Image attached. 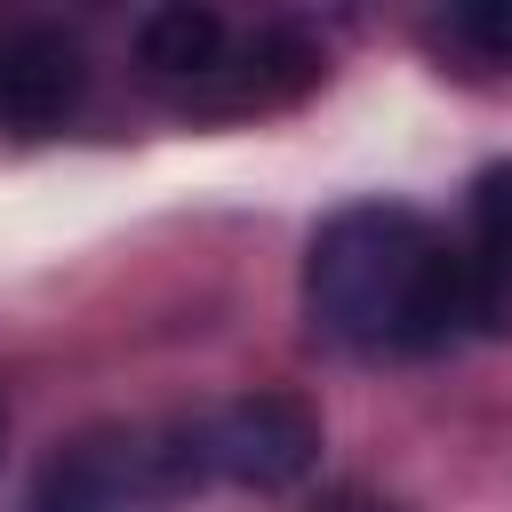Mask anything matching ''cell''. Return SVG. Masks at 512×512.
Segmentation results:
<instances>
[{"instance_id":"52a82bcc","label":"cell","mask_w":512,"mask_h":512,"mask_svg":"<svg viewBox=\"0 0 512 512\" xmlns=\"http://www.w3.org/2000/svg\"><path fill=\"white\" fill-rule=\"evenodd\" d=\"M440 40H456L480 64H512V0H464V8H448Z\"/></svg>"},{"instance_id":"ba28073f","label":"cell","mask_w":512,"mask_h":512,"mask_svg":"<svg viewBox=\"0 0 512 512\" xmlns=\"http://www.w3.org/2000/svg\"><path fill=\"white\" fill-rule=\"evenodd\" d=\"M320 512H392V504H384V496H360V488H344V496H328Z\"/></svg>"},{"instance_id":"7a4b0ae2","label":"cell","mask_w":512,"mask_h":512,"mask_svg":"<svg viewBox=\"0 0 512 512\" xmlns=\"http://www.w3.org/2000/svg\"><path fill=\"white\" fill-rule=\"evenodd\" d=\"M200 480V424H96L32 472L24 512H160Z\"/></svg>"},{"instance_id":"277c9868","label":"cell","mask_w":512,"mask_h":512,"mask_svg":"<svg viewBox=\"0 0 512 512\" xmlns=\"http://www.w3.org/2000/svg\"><path fill=\"white\" fill-rule=\"evenodd\" d=\"M80 80H88V56L72 32H56V24L0 32V128H16V136L64 128V112L80 104Z\"/></svg>"},{"instance_id":"5b68a950","label":"cell","mask_w":512,"mask_h":512,"mask_svg":"<svg viewBox=\"0 0 512 512\" xmlns=\"http://www.w3.org/2000/svg\"><path fill=\"white\" fill-rule=\"evenodd\" d=\"M464 272V328L512 336V160L472 176V232L456 248Z\"/></svg>"},{"instance_id":"8992f818","label":"cell","mask_w":512,"mask_h":512,"mask_svg":"<svg viewBox=\"0 0 512 512\" xmlns=\"http://www.w3.org/2000/svg\"><path fill=\"white\" fill-rule=\"evenodd\" d=\"M232 40H240V32H232L216 8H192V0H168V8H152V16L136 24L144 80H152V88H168L176 104H192V112H200V96L216 88V72H224Z\"/></svg>"},{"instance_id":"3957f363","label":"cell","mask_w":512,"mask_h":512,"mask_svg":"<svg viewBox=\"0 0 512 512\" xmlns=\"http://www.w3.org/2000/svg\"><path fill=\"white\" fill-rule=\"evenodd\" d=\"M200 464H208V480H224V488L280 496V488L312 480V464H320V416H312V400H296V392L224 400L216 416H200Z\"/></svg>"},{"instance_id":"6da1fadb","label":"cell","mask_w":512,"mask_h":512,"mask_svg":"<svg viewBox=\"0 0 512 512\" xmlns=\"http://www.w3.org/2000/svg\"><path fill=\"white\" fill-rule=\"evenodd\" d=\"M304 312L328 344L368 360H416L464 336V272L432 216L400 200L336 208L304 248Z\"/></svg>"}]
</instances>
